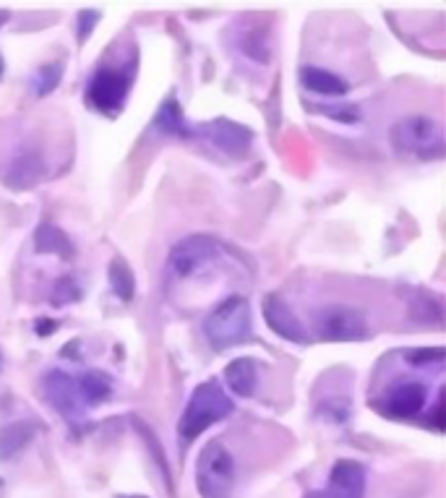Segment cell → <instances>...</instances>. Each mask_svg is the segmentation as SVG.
<instances>
[{"label":"cell","mask_w":446,"mask_h":498,"mask_svg":"<svg viewBox=\"0 0 446 498\" xmlns=\"http://www.w3.org/2000/svg\"><path fill=\"white\" fill-rule=\"evenodd\" d=\"M233 412V399L227 397V392L217 384V381H204L194 389V394L188 399L180 423H178V433L183 444L196 441L206 428H211L214 423L225 420Z\"/></svg>","instance_id":"cell-1"},{"label":"cell","mask_w":446,"mask_h":498,"mask_svg":"<svg viewBox=\"0 0 446 498\" xmlns=\"http://www.w3.org/2000/svg\"><path fill=\"white\" fill-rule=\"evenodd\" d=\"M206 342L211 350L225 353L235 344H243L251 336V305L241 295L222 300L202 324Z\"/></svg>","instance_id":"cell-2"},{"label":"cell","mask_w":446,"mask_h":498,"mask_svg":"<svg viewBox=\"0 0 446 498\" xmlns=\"http://www.w3.org/2000/svg\"><path fill=\"white\" fill-rule=\"evenodd\" d=\"M392 149L417 160H439L444 154V131L442 123L428 115H410L392 126L389 131Z\"/></svg>","instance_id":"cell-3"},{"label":"cell","mask_w":446,"mask_h":498,"mask_svg":"<svg viewBox=\"0 0 446 498\" xmlns=\"http://www.w3.org/2000/svg\"><path fill=\"white\" fill-rule=\"evenodd\" d=\"M196 486L204 498H227L235 486V460L219 444H206L196 462Z\"/></svg>","instance_id":"cell-4"},{"label":"cell","mask_w":446,"mask_h":498,"mask_svg":"<svg viewBox=\"0 0 446 498\" xmlns=\"http://www.w3.org/2000/svg\"><path fill=\"white\" fill-rule=\"evenodd\" d=\"M222 243L209 237V235H188L183 240H178L170 248L168 266L172 269L175 277H194L202 274L204 269L214 266L222 259Z\"/></svg>","instance_id":"cell-5"},{"label":"cell","mask_w":446,"mask_h":498,"mask_svg":"<svg viewBox=\"0 0 446 498\" xmlns=\"http://www.w3.org/2000/svg\"><path fill=\"white\" fill-rule=\"evenodd\" d=\"M313 329L324 342H358L368 336V321L352 305H326L313 316Z\"/></svg>","instance_id":"cell-6"},{"label":"cell","mask_w":446,"mask_h":498,"mask_svg":"<svg viewBox=\"0 0 446 498\" xmlns=\"http://www.w3.org/2000/svg\"><path fill=\"white\" fill-rule=\"evenodd\" d=\"M131 89V76L126 71L100 68L87 84V104L104 115H118Z\"/></svg>","instance_id":"cell-7"},{"label":"cell","mask_w":446,"mask_h":498,"mask_svg":"<svg viewBox=\"0 0 446 498\" xmlns=\"http://www.w3.org/2000/svg\"><path fill=\"white\" fill-rule=\"evenodd\" d=\"M42 397L47 404H53L63 418L76 420L84 415L87 404L78 394V384H76V376H70L61 368H53L42 376Z\"/></svg>","instance_id":"cell-8"},{"label":"cell","mask_w":446,"mask_h":498,"mask_svg":"<svg viewBox=\"0 0 446 498\" xmlns=\"http://www.w3.org/2000/svg\"><path fill=\"white\" fill-rule=\"evenodd\" d=\"M206 136L219 152H225L227 157H243L251 144H253V131L245 129L243 123H235V120H227V118H217L206 126H199L194 129V136Z\"/></svg>","instance_id":"cell-9"},{"label":"cell","mask_w":446,"mask_h":498,"mask_svg":"<svg viewBox=\"0 0 446 498\" xmlns=\"http://www.w3.org/2000/svg\"><path fill=\"white\" fill-rule=\"evenodd\" d=\"M428 402V389L417 381H402L397 386H392L384 402H381V410L389 415V418H397V420H408L415 418L417 412H423Z\"/></svg>","instance_id":"cell-10"},{"label":"cell","mask_w":446,"mask_h":498,"mask_svg":"<svg viewBox=\"0 0 446 498\" xmlns=\"http://www.w3.org/2000/svg\"><path fill=\"white\" fill-rule=\"evenodd\" d=\"M264 319H267L269 329L279 334L282 339H287L293 344H309L310 342L309 332L301 324V319L293 313V308L279 295H267L264 298Z\"/></svg>","instance_id":"cell-11"},{"label":"cell","mask_w":446,"mask_h":498,"mask_svg":"<svg viewBox=\"0 0 446 498\" xmlns=\"http://www.w3.org/2000/svg\"><path fill=\"white\" fill-rule=\"evenodd\" d=\"M324 498H366V467L355 460H340L329 472Z\"/></svg>","instance_id":"cell-12"},{"label":"cell","mask_w":446,"mask_h":498,"mask_svg":"<svg viewBox=\"0 0 446 498\" xmlns=\"http://www.w3.org/2000/svg\"><path fill=\"white\" fill-rule=\"evenodd\" d=\"M42 175H45V160L39 157V152L24 149L8 162L3 180L11 191H29L42 180Z\"/></svg>","instance_id":"cell-13"},{"label":"cell","mask_w":446,"mask_h":498,"mask_svg":"<svg viewBox=\"0 0 446 498\" xmlns=\"http://www.w3.org/2000/svg\"><path fill=\"white\" fill-rule=\"evenodd\" d=\"M301 81H303V87L310 89L313 95H324V97H344L347 89H350L343 76H337V73L318 66L301 68Z\"/></svg>","instance_id":"cell-14"},{"label":"cell","mask_w":446,"mask_h":498,"mask_svg":"<svg viewBox=\"0 0 446 498\" xmlns=\"http://www.w3.org/2000/svg\"><path fill=\"white\" fill-rule=\"evenodd\" d=\"M35 248L37 253L58 256V259H63V261L73 259V253H76V248H73L69 235L63 233L58 225H53V222H42V225L37 228Z\"/></svg>","instance_id":"cell-15"},{"label":"cell","mask_w":446,"mask_h":498,"mask_svg":"<svg viewBox=\"0 0 446 498\" xmlns=\"http://www.w3.org/2000/svg\"><path fill=\"white\" fill-rule=\"evenodd\" d=\"M225 381L233 394L248 399L253 397L256 384H259V363L253 358H238L225 368Z\"/></svg>","instance_id":"cell-16"},{"label":"cell","mask_w":446,"mask_h":498,"mask_svg":"<svg viewBox=\"0 0 446 498\" xmlns=\"http://www.w3.org/2000/svg\"><path fill=\"white\" fill-rule=\"evenodd\" d=\"M37 426L35 423H27V420H16V423H8L0 428V460L8 462V460H16L35 438Z\"/></svg>","instance_id":"cell-17"},{"label":"cell","mask_w":446,"mask_h":498,"mask_svg":"<svg viewBox=\"0 0 446 498\" xmlns=\"http://www.w3.org/2000/svg\"><path fill=\"white\" fill-rule=\"evenodd\" d=\"M76 384H78V394H81L87 407H97V404H103V402L112 397V381H110V376L103 373V370H97V368L76 376Z\"/></svg>","instance_id":"cell-18"},{"label":"cell","mask_w":446,"mask_h":498,"mask_svg":"<svg viewBox=\"0 0 446 498\" xmlns=\"http://www.w3.org/2000/svg\"><path fill=\"white\" fill-rule=\"evenodd\" d=\"M154 129L160 133H168V136H178V138H188L194 136V129L188 126V120L183 118V110L175 97L162 102V107L157 110L154 115Z\"/></svg>","instance_id":"cell-19"},{"label":"cell","mask_w":446,"mask_h":498,"mask_svg":"<svg viewBox=\"0 0 446 498\" xmlns=\"http://www.w3.org/2000/svg\"><path fill=\"white\" fill-rule=\"evenodd\" d=\"M107 279H110V287L112 293L120 300H134L136 295V279L131 274V269L126 266L123 259H112L107 266Z\"/></svg>","instance_id":"cell-20"},{"label":"cell","mask_w":446,"mask_h":498,"mask_svg":"<svg viewBox=\"0 0 446 498\" xmlns=\"http://www.w3.org/2000/svg\"><path fill=\"white\" fill-rule=\"evenodd\" d=\"M61 79H63V63H61V61L39 66V71L35 73V79H32L37 97H47L50 92H55L58 84H61Z\"/></svg>","instance_id":"cell-21"},{"label":"cell","mask_w":446,"mask_h":498,"mask_svg":"<svg viewBox=\"0 0 446 498\" xmlns=\"http://www.w3.org/2000/svg\"><path fill=\"white\" fill-rule=\"evenodd\" d=\"M81 300V285H78V279L76 277H61V279H55V285H53V290H50V303L55 305V308H66L70 303H78Z\"/></svg>","instance_id":"cell-22"},{"label":"cell","mask_w":446,"mask_h":498,"mask_svg":"<svg viewBox=\"0 0 446 498\" xmlns=\"http://www.w3.org/2000/svg\"><path fill=\"white\" fill-rule=\"evenodd\" d=\"M97 21H100L97 11H81L78 13V42H87V37L97 27Z\"/></svg>","instance_id":"cell-23"},{"label":"cell","mask_w":446,"mask_h":498,"mask_svg":"<svg viewBox=\"0 0 446 498\" xmlns=\"http://www.w3.org/2000/svg\"><path fill=\"white\" fill-rule=\"evenodd\" d=\"M408 361L417 363V366H423V363H442L444 361V350L442 347H428V350H420V353H410Z\"/></svg>","instance_id":"cell-24"},{"label":"cell","mask_w":446,"mask_h":498,"mask_svg":"<svg viewBox=\"0 0 446 498\" xmlns=\"http://www.w3.org/2000/svg\"><path fill=\"white\" fill-rule=\"evenodd\" d=\"M35 329L39 336H50V334L58 332V321H53V319H37Z\"/></svg>","instance_id":"cell-25"},{"label":"cell","mask_w":446,"mask_h":498,"mask_svg":"<svg viewBox=\"0 0 446 498\" xmlns=\"http://www.w3.org/2000/svg\"><path fill=\"white\" fill-rule=\"evenodd\" d=\"M5 21H8V11H0V27H3Z\"/></svg>","instance_id":"cell-26"},{"label":"cell","mask_w":446,"mask_h":498,"mask_svg":"<svg viewBox=\"0 0 446 498\" xmlns=\"http://www.w3.org/2000/svg\"><path fill=\"white\" fill-rule=\"evenodd\" d=\"M3 71H5V61H3V55H0V79H3Z\"/></svg>","instance_id":"cell-27"},{"label":"cell","mask_w":446,"mask_h":498,"mask_svg":"<svg viewBox=\"0 0 446 498\" xmlns=\"http://www.w3.org/2000/svg\"><path fill=\"white\" fill-rule=\"evenodd\" d=\"M306 498H324V496H321V494H309Z\"/></svg>","instance_id":"cell-28"},{"label":"cell","mask_w":446,"mask_h":498,"mask_svg":"<svg viewBox=\"0 0 446 498\" xmlns=\"http://www.w3.org/2000/svg\"><path fill=\"white\" fill-rule=\"evenodd\" d=\"M118 498H146V496H118Z\"/></svg>","instance_id":"cell-29"},{"label":"cell","mask_w":446,"mask_h":498,"mask_svg":"<svg viewBox=\"0 0 446 498\" xmlns=\"http://www.w3.org/2000/svg\"><path fill=\"white\" fill-rule=\"evenodd\" d=\"M0 368H3V355H0Z\"/></svg>","instance_id":"cell-30"}]
</instances>
